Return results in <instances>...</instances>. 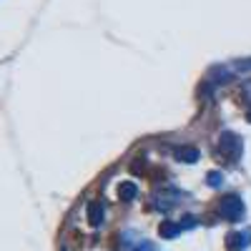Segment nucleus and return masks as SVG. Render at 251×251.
Returning <instances> with one entry per match:
<instances>
[{"instance_id": "nucleus-8", "label": "nucleus", "mask_w": 251, "mask_h": 251, "mask_svg": "<svg viewBox=\"0 0 251 251\" xmlns=\"http://www.w3.org/2000/svg\"><path fill=\"white\" fill-rule=\"evenodd\" d=\"M208 78H211L214 83H228V78H231V71H228L226 66H214L211 71H208Z\"/></svg>"}, {"instance_id": "nucleus-12", "label": "nucleus", "mask_w": 251, "mask_h": 251, "mask_svg": "<svg viewBox=\"0 0 251 251\" xmlns=\"http://www.w3.org/2000/svg\"><path fill=\"white\" fill-rule=\"evenodd\" d=\"M246 118H249V121H251V111H249V113H246Z\"/></svg>"}, {"instance_id": "nucleus-11", "label": "nucleus", "mask_w": 251, "mask_h": 251, "mask_svg": "<svg viewBox=\"0 0 251 251\" xmlns=\"http://www.w3.org/2000/svg\"><path fill=\"white\" fill-rule=\"evenodd\" d=\"M183 226H188V228L196 226V219H194V216H186V219H183Z\"/></svg>"}, {"instance_id": "nucleus-10", "label": "nucleus", "mask_w": 251, "mask_h": 251, "mask_svg": "<svg viewBox=\"0 0 251 251\" xmlns=\"http://www.w3.org/2000/svg\"><path fill=\"white\" fill-rule=\"evenodd\" d=\"M236 68H239V71H251V60H241Z\"/></svg>"}, {"instance_id": "nucleus-3", "label": "nucleus", "mask_w": 251, "mask_h": 251, "mask_svg": "<svg viewBox=\"0 0 251 251\" xmlns=\"http://www.w3.org/2000/svg\"><path fill=\"white\" fill-rule=\"evenodd\" d=\"M174 156H176V161H181V163H196L201 153H199V149H194V146H176Z\"/></svg>"}, {"instance_id": "nucleus-7", "label": "nucleus", "mask_w": 251, "mask_h": 251, "mask_svg": "<svg viewBox=\"0 0 251 251\" xmlns=\"http://www.w3.org/2000/svg\"><path fill=\"white\" fill-rule=\"evenodd\" d=\"M158 234H161L163 239H176V236L181 234V226L174 224V221H163V224L158 226Z\"/></svg>"}, {"instance_id": "nucleus-1", "label": "nucleus", "mask_w": 251, "mask_h": 251, "mask_svg": "<svg viewBox=\"0 0 251 251\" xmlns=\"http://www.w3.org/2000/svg\"><path fill=\"white\" fill-rule=\"evenodd\" d=\"M219 149H221V153L226 156V158H231V161H236L239 158V153H241V138L236 136V133H221V141H219Z\"/></svg>"}, {"instance_id": "nucleus-5", "label": "nucleus", "mask_w": 251, "mask_h": 251, "mask_svg": "<svg viewBox=\"0 0 251 251\" xmlns=\"http://www.w3.org/2000/svg\"><path fill=\"white\" fill-rule=\"evenodd\" d=\"M246 244H249V241H246V234H236V231H234V234L226 236V249H228V251H241Z\"/></svg>"}, {"instance_id": "nucleus-2", "label": "nucleus", "mask_w": 251, "mask_h": 251, "mask_svg": "<svg viewBox=\"0 0 251 251\" xmlns=\"http://www.w3.org/2000/svg\"><path fill=\"white\" fill-rule=\"evenodd\" d=\"M221 214L228 219V221H239L241 214H244V201L239 196H226L221 199Z\"/></svg>"}, {"instance_id": "nucleus-6", "label": "nucleus", "mask_w": 251, "mask_h": 251, "mask_svg": "<svg viewBox=\"0 0 251 251\" xmlns=\"http://www.w3.org/2000/svg\"><path fill=\"white\" fill-rule=\"evenodd\" d=\"M136 194H138V188H136L133 181H123L118 186V199L121 201H131V199H136Z\"/></svg>"}, {"instance_id": "nucleus-4", "label": "nucleus", "mask_w": 251, "mask_h": 251, "mask_svg": "<svg viewBox=\"0 0 251 251\" xmlns=\"http://www.w3.org/2000/svg\"><path fill=\"white\" fill-rule=\"evenodd\" d=\"M88 221H91V226H100V221H103V203L100 201L88 203Z\"/></svg>"}, {"instance_id": "nucleus-9", "label": "nucleus", "mask_w": 251, "mask_h": 251, "mask_svg": "<svg viewBox=\"0 0 251 251\" xmlns=\"http://www.w3.org/2000/svg\"><path fill=\"white\" fill-rule=\"evenodd\" d=\"M206 181H208V186H214V188H216V186L221 183V174H219V171H211V174L206 176Z\"/></svg>"}]
</instances>
